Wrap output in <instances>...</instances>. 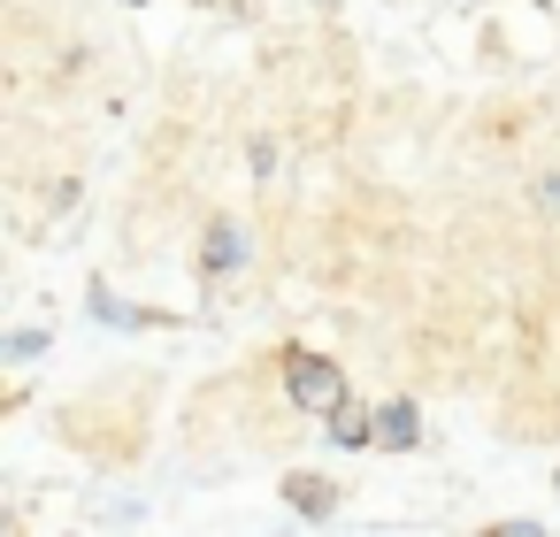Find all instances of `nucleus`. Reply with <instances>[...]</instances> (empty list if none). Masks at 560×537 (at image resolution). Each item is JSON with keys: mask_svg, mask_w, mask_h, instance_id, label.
<instances>
[{"mask_svg": "<svg viewBox=\"0 0 560 537\" xmlns=\"http://www.w3.org/2000/svg\"><path fill=\"white\" fill-rule=\"evenodd\" d=\"M292 399L307 415H338L346 407V376L323 361V353H292Z\"/></svg>", "mask_w": 560, "mask_h": 537, "instance_id": "1", "label": "nucleus"}, {"mask_svg": "<svg viewBox=\"0 0 560 537\" xmlns=\"http://www.w3.org/2000/svg\"><path fill=\"white\" fill-rule=\"evenodd\" d=\"M376 437H384V445H415V437H422V415H415V407H384V415H376Z\"/></svg>", "mask_w": 560, "mask_h": 537, "instance_id": "2", "label": "nucleus"}, {"mask_svg": "<svg viewBox=\"0 0 560 537\" xmlns=\"http://www.w3.org/2000/svg\"><path fill=\"white\" fill-rule=\"evenodd\" d=\"M292 506H307V514H323V506H330V491H323L315 476H292Z\"/></svg>", "mask_w": 560, "mask_h": 537, "instance_id": "5", "label": "nucleus"}, {"mask_svg": "<svg viewBox=\"0 0 560 537\" xmlns=\"http://www.w3.org/2000/svg\"><path fill=\"white\" fill-rule=\"evenodd\" d=\"M330 437H338V445H361V437H369V415L338 407V415H330Z\"/></svg>", "mask_w": 560, "mask_h": 537, "instance_id": "4", "label": "nucleus"}, {"mask_svg": "<svg viewBox=\"0 0 560 537\" xmlns=\"http://www.w3.org/2000/svg\"><path fill=\"white\" fill-rule=\"evenodd\" d=\"M238 261H246V238H238L231 223H215V231H208V269H238Z\"/></svg>", "mask_w": 560, "mask_h": 537, "instance_id": "3", "label": "nucleus"}, {"mask_svg": "<svg viewBox=\"0 0 560 537\" xmlns=\"http://www.w3.org/2000/svg\"><path fill=\"white\" fill-rule=\"evenodd\" d=\"M537 192H545V200H552V208H560V177H545V185H537Z\"/></svg>", "mask_w": 560, "mask_h": 537, "instance_id": "6", "label": "nucleus"}]
</instances>
